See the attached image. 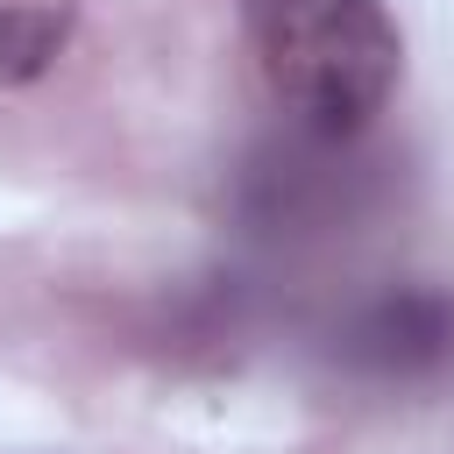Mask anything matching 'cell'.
I'll list each match as a JSON object with an SVG mask.
<instances>
[{
    "label": "cell",
    "mask_w": 454,
    "mask_h": 454,
    "mask_svg": "<svg viewBox=\"0 0 454 454\" xmlns=\"http://www.w3.org/2000/svg\"><path fill=\"white\" fill-rule=\"evenodd\" d=\"M241 28L298 135L348 142L397 92L404 43L383 0H241Z\"/></svg>",
    "instance_id": "cell-1"
},
{
    "label": "cell",
    "mask_w": 454,
    "mask_h": 454,
    "mask_svg": "<svg viewBox=\"0 0 454 454\" xmlns=\"http://www.w3.org/2000/svg\"><path fill=\"white\" fill-rule=\"evenodd\" d=\"M340 362L369 383H433L454 369V291L397 284L340 326Z\"/></svg>",
    "instance_id": "cell-2"
},
{
    "label": "cell",
    "mask_w": 454,
    "mask_h": 454,
    "mask_svg": "<svg viewBox=\"0 0 454 454\" xmlns=\"http://www.w3.org/2000/svg\"><path fill=\"white\" fill-rule=\"evenodd\" d=\"M64 43V14L43 0H14L0 7V78H35Z\"/></svg>",
    "instance_id": "cell-3"
}]
</instances>
